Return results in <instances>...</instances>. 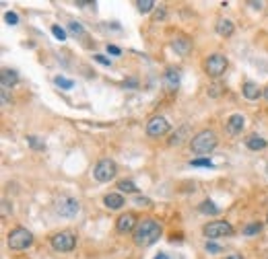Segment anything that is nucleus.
I'll return each instance as SVG.
<instances>
[{
	"instance_id": "nucleus-1",
	"label": "nucleus",
	"mask_w": 268,
	"mask_h": 259,
	"mask_svg": "<svg viewBox=\"0 0 268 259\" xmlns=\"http://www.w3.org/2000/svg\"><path fill=\"white\" fill-rule=\"evenodd\" d=\"M161 233H163V229L155 218H142V220H138L136 229H134L132 239L138 247H150L159 241Z\"/></svg>"
},
{
	"instance_id": "nucleus-2",
	"label": "nucleus",
	"mask_w": 268,
	"mask_h": 259,
	"mask_svg": "<svg viewBox=\"0 0 268 259\" xmlns=\"http://www.w3.org/2000/svg\"><path fill=\"white\" fill-rule=\"evenodd\" d=\"M190 148L196 154H208L216 148V134L212 130H202L198 132L192 140H190Z\"/></svg>"
},
{
	"instance_id": "nucleus-3",
	"label": "nucleus",
	"mask_w": 268,
	"mask_h": 259,
	"mask_svg": "<svg viewBox=\"0 0 268 259\" xmlns=\"http://www.w3.org/2000/svg\"><path fill=\"white\" fill-rule=\"evenodd\" d=\"M31 245H33V235L27 229L16 227V229H12L8 233V247L12 251H23V249H27Z\"/></svg>"
},
{
	"instance_id": "nucleus-4",
	"label": "nucleus",
	"mask_w": 268,
	"mask_h": 259,
	"mask_svg": "<svg viewBox=\"0 0 268 259\" xmlns=\"http://www.w3.org/2000/svg\"><path fill=\"white\" fill-rule=\"evenodd\" d=\"M116 175H118V165H116L112 159H102L93 169V177L97 181H102V183L112 181Z\"/></svg>"
},
{
	"instance_id": "nucleus-5",
	"label": "nucleus",
	"mask_w": 268,
	"mask_h": 259,
	"mask_svg": "<svg viewBox=\"0 0 268 259\" xmlns=\"http://www.w3.org/2000/svg\"><path fill=\"white\" fill-rule=\"evenodd\" d=\"M204 237H208L210 241L212 239H221V237H231L233 235V227L225 220H214V222H208L206 227L202 229Z\"/></svg>"
},
{
	"instance_id": "nucleus-6",
	"label": "nucleus",
	"mask_w": 268,
	"mask_h": 259,
	"mask_svg": "<svg viewBox=\"0 0 268 259\" xmlns=\"http://www.w3.org/2000/svg\"><path fill=\"white\" fill-rule=\"evenodd\" d=\"M227 66H229V62H227V58H225L223 54H212V56L204 62V70H206L208 76L219 78L221 74H225Z\"/></svg>"
},
{
	"instance_id": "nucleus-7",
	"label": "nucleus",
	"mask_w": 268,
	"mask_h": 259,
	"mask_svg": "<svg viewBox=\"0 0 268 259\" xmlns=\"http://www.w3.org/2000/svg\"><path fill=\"white\" fill-rule=\"evenodd\" d=\"M74 245H76V237H74L70 231H62V233H58V235L52 237V247H54L56 251H60V253L72 251Z\"/></svg>"
},
{
	"instance_id": "nucleus-8",
	"label": "nucleus",
	"mask_w": 268,
	"mask_h": 259,
	"mask_svg": "<svg viewBox=\"0 0 268 259\" xmlns=\"http://www.w3.org/2000/svg\"><path fill=\"white\" fill-rule=\"evenodd\" d=\"M167 132H170V122H167L165 117L157 115V117H150V119H148L146 134H148L150 138H161V136H165Z\"/></svg>"
},
{
	"instance_id": "nucleus-9",
	"label": "nucleus",
	"mask_w": 268,
	"mask_h": 259,
	"mask_svg": "<svg viewBox=\"0 0 268 259\" xmlns=\"http://www.w3.org/2000/svg\"><path fill=\"white\" fill-rule=\"evenodd\" d=\"M78 210H80V206H78V202L74 198H60L58 204H56V212L60 216H66V218L76 216Z\"/></svg>"
},
{
	"instance_id": "nucleus-10",
	"label": "nucleus",
	"mask_w": 268,
	"mask_h": 259,
	"mask_svg": "<svg viewBox=\"0 0 268 259\" xmlns=\"http://www.w3.org/2000/svg\"><path fill=\"white\" fill-rule=\"evenodd\" d=\"M136 224H138L136 216H134L132 212H126V214H122V216L118 218V222H116V229H118V233H130V231L134 233Z\"/></svg>"
},
{
	"instance_id": "nucleus-11",
	"label": "nucleus",
	"mask_w": 268,
	"mask_h": 259,
	"mask_svg": "<svg viewBox=\"0 0 268 259\" xmlns=\"http://www.w3.org/2000/svg\"><path fill=\"white\" fill-rule=\"evenodd\" d=\"M244 126H246V119H244V115H242V113H233V115L227 119V122H225V128H227V132H229L231 136L242 134Z\"/></svg>"
},
{
	"instance_id": "nucleus-12",
	"label": "nucleus",
	"mask_w": 268,
	"mask_h": 259,
	"mask_svg": "<svg viewBox=\"0 0 268 259\" xmlns=\"http://www.w3.org/2000/svg\"><path fill=\"white\" fill-rule=\"evenodd\" d=\"M172 47L176 49V54H180V56H188V54H190V49H192V39H188L186 35H178V37H174Z\"/></svg>"
},
{
	"instance_id": "nucleus-13",
	"label": "nucleus",
	"mask_w": 268,
	"mask_h": 259,
	"mask_svg": "<svg viewBox=\"0 0 268 259\" xmlns=\"http://www.w3.org/2000/svg\"><path fill=\"white\" fill-rule=\"evenodd\" d=\"M16 82H19V74H16V70H12V68H4V70L0 72V84H2V89H10Z\"/></svg>"
},
{
	"instance_id": "nucleus-14",
	"label": "nucleus",
	"mask_w": 268,
	"mask_h": 259,
	"mask_svg": "<svg viewBox=\"0 0 268 259\" xmlns=\"http://www.w3.org/2000/svg\"><path fill=\"white\" fill-rule=\"evenodd\" d=\"M242 93H244V97H246L248 101H258V99L262 97V91H260V86H258L256 82H246V84L242 86Z\"/></svg>"
},
{
	"instance_id": "nucleus-15",
	"label": "nucleus",
	"mask_w": 268,
	"mask_h": 259,
	"mask_svg": "<svg viewBox=\"0 0 268 259\" xmlns=\"http://www.w3.org/2000/svg\"><path fill=\"white\" fill-rule=\"evenodd\" d=\"M165 84H167V89H170V91H178V86H180V70H178V68H167Z\"/></svg>"
},
{
	"instance_id": "nucleus-16",
	"label": "nucleus",
	"mask_w": 268,
	"mask_h": 259,
	"mask_svg": "<svg viewBox=\"0 0 268 259\" xmlns=\"http://www.w3.org/2000/svg\"><path fill=\"white\" fill-rule=\"evenodd\" d=\"M104 204L108 206L110 210H120L126 202H124V198H122L120 194H108V196L104 198Z\"/></svg>"
},
{
	"instance_id": "nucleus-17",
	"label": "nucleus",
	"mask_w": 268,
	"mask_h": 259,
	"mask_svg": "<svg viewBox=\"0 0 268 259\" xmlns=\"http://www.w3.org/2000/svg\"><path fill=\"white\" fill-rule=\"evenodd\" d=\"M246 146L250 150H264L266 148V140H264V138H260L258 134H250L246 138Z\"/></svg>"
},
{
	"instance_id": "nucleus-18",
	"label": "nucleus",
	"mask_w": 268,
	"mask_h": 259,
	"mask_svg": "<svg viewBox=\"0 0 268 259\" xmlns=\"http://www.w3.org/2000/svg\"><path fill=\"white\" fill-rule=\"evenodd\" d=\"M233 31H236V27H233V23L229 19H221L219 23H216V33H219L221 37H231Z\"/></svg>"
},
{
	"instance_id": "nucleus-19",
	"label": "nucleus",
	"mask_w": 268,
	"mask_h": 259,
	"mask_svg": "<svg viewBox=\"0 0 268 259\" xmlns=\"http://www.w3.org/2000/svg\"><path fill=\"white\" fill-rule=\"evenodd\" d=\"M198 210L202 212V214H206V216H216V214L221 212V208H219V206H214L212 200H204L202 204L198 206Z\"/></svg>"
},
{
	"instance_id": "nucleus-20",
	"label": "nucleus",
	"mask_w": 268,
	"mask_h": 259,
	"mask_svg": "<svg viewBox=\"0 0 268 259\" xmlns=\"http://www.w3.org/2000/svg\"><path fill=\"white\" fill-rule=\"evenodd\" d=\"M118 189L124 192V194H138V187L134 185V181H128V179H122L118 183Z\"/></svg>"
},
{
	"instance_id": "nucleus-21",
	"label": "nucleus",
	"mask_w": 268,
	"mask_h": 259,
	"mask_svg": "<svg viewBox=\"0 0 268 259\" xmlns=\"http://www.w3.org/2000/svg\"><path fill=\"white\" fill-rule=\"evenodd\" d=\"M153 6H157L153 0H136V8L142 12V14H146V12H150L153 10Z\"/></svg>"
},
{
	"instance_id": "nucleus-22",
	"label": "nucleus",
	"mask_w": 268,
	"mask_h": 259,
	"mask_svg": "<svg viewBox=\"0 0 268 259\" xmlns=\"http://www.w3.org/2000/svg\"><path fill=\"white\" fill-rule=\"evenodd\" d=\"M262 231V224L260 222H252V224H248V227H244V235L246 237H254Z\"/></svg>"
},
{
	"instance_id": "nucleus-23",
	"label": "nucleus",
	"mask_w": 268,
	"mask_h": 259,
	"mask_svg": "<svg viewBox=\"0 0 268 259\" xmlns=\"http://www.w3.org/2000/svg\"><path fill=\"white\" fill-rule=\"evenodd\" d=\"M60 89H64V91H70L72 86H74V82L70 80V78H66V76H56V80H54Z\"/></svg>"
},
{
	"instance_id": "nucleus-24",
	"label": "nucleus",
	"mask_w": 268,
	"mask_h": 259,
	"mask_svg": "<svg viewBox=\"0 0 268 259\" xmlns=\"http://www.w3.org/2000/svg\"><path fill=\"white\" fill-rule=\"evenodd\" d=\"M27 142H29V146H31L33 150H44V148H46V144L38 140V136H27Z\"/></svg>"
},
{
	"instance_id": "nucleus-25",
	"label": "nucleus",
	"mask_w": 268,
	"mask_h": 259,
	"mask_svg": "<svg viewBox=\"0 0 268 259\" xmlns=\"http://www.w3.org/2000/svg\"><path fill=\"white\" fill-rule=\"evenodd\" d=\"M190 165H192V167H204V169H212V167H214V165L210 163V159H192Z\"/></svg>"
},
{
	"instance_id": "nucleus-26",
	"label": "nucleus",
	"mask_w": 268,
	"mask_h": 259,
	"mask_svg": "<svg viewBox=\"0 0 268 259\" xmlns=\"http://www.w3.org/2000/svg\"><path fill=\"white\" fill-rule=\"evenodd\" d=\"M188 132V128H182L178 134H174V138H172V140H170V144L172 146H180L182 142H184V138H182V134H186Z\"/></svg>"
},
{
	"instance_id": "nucleus-27",
	"label": "nucleus",
	"mask_w": 268,
	"mask_h": 259,
	"mask_svg": "<svg viewBox=\"0 0 268 259\" xmlns=\"http://www.w3.org/2000/svg\"><path fill=\"white\" fill-rule=\"evenodd\" d=\"M52 33H54V37H56L58 41H66V31H64L60 25H54V27H52Z\"/></svg>"
},
{
	"instance_id": "nucleus-28",
	"label": "nucleus",
	"mask_w": 268,
	"mask_h": 259,
	"mask_svg": "<svg viewBox=\"0 0 268 259\" xmlns=\"http://www.w3.org/2000/svg\"><path fill=\"white\" fill-rule=\"evenodd\" d=\"M4 21H6L8 25H16V23H19V14L12 12V10H8V12H4Z\"/></svg>"
},
{
	"instance_id": "nucleus-29",
	"label": "nucleus",
	"mask_w": 268,
	"mask_h": 259,
	"mask_svg": "<svg viewBox=\"0 0 268 259\" xmlns=\"http://www.w3.org/2000/svg\"><path fill=\"white\" fill-rule=\"evenodd\" d=\"M68 31L74 33V35H85V29H82L78 23H70V25H68Z\"/></svg>"
},
{
	"instance_id": "nucleus-30",
	"label": "nucleus",
	"mask_w": 268,
	"mask_h": 259,
	"mask_svg": "<svg viewBox=\"0 0 268 259\" xmlns=\"http://www.w3.org/2000/svg\"><path fill=\"white\" fill-rule=\"evenodd\" d=\"M93 58H95L99 64H104V66H112V60H110V58H106L104 54H95Z\"/></svg>"
},
{
	"instance_id": "nucleus-31",
	"label": "nucleus",
	"mask_w": 268,
	"mask_h": 259,
	"mask_svg": "<svg viewBox=\"0 0 268 259\" xmlns=\"http://www.w3.org/2000/svg\"><path fill=\"white\" fill-rule=\"evenodd\" d=\"M206 251L208 253H221V247L214 245V243H208V241H206Z\"/></svg>"
},
{
	"instance_id": "nucleus-32",
	"label": "nucleus",
	"mask_w": 268,
	"mask_h": 259,
	"mask_svg": "<svg viewBox=\"0 0 268 259\" xmlns=\"http://www.w3.org/2000/svg\"><path fill=\"white\" fill-rule=\"evenodd\" d=\"M108 51H110V54H114V56H120L122 54V49L118 45H108Z\"/></svg>"
},
{
	"instance_id": "nucleus-33",
	"label": "nucleus",
	"mask_w": 268,
	"mask_h": 259,
	"mask_svg": "<svg viewBox=\"0 0 268 259\" xmlns=\"http://www.w3.org/2000/svg\"><path fill=\"white\" fill-rule=\"evenodd\" d=\"M76 6L85 8V6H95V2H87V0H76Z\"/></svg>"
},
{
	"instance_id": "nucleus-34",
	"label": "nucleus",
	"mask_w": 268,
	"mask_h": 259,
	"mask_svg": "<svg viewBox=\"0 0 268 259\" xmlns=\"http://www.w3.org/2000/svg\"><path fill=\"white\" fill-rule=\"evenodd\" d=\"M0 91H2V105L6 107V105H8V103H10V101H8V93H6L8 89H0Z\"/></svg>"
},
{
	"instance_id": "nucleus-35",
	"label": "nucleus",
	"mask_w": 268,
	"mask_h": 259,
	"mask_svg": "<svg viewBox=\"0 0 268 259\" xmlns=\"http://www.w3.org/2000/svg\"><path fill=\"white\" fill-rule=\"evenodd\" d=\"M159 19H165V8H159L155 12V21H159Z\"/></svg>"
},
{
	"instance_id": "nucleus-36",
	"label": "nucleus",
	"mask_w": 268,
	"mask_h": 259,
	"mask_svg": "<svg viewBox=\"0 0 268 259\" xmlns=\"http://www.w3.org/2000/svg\"><path fill=\"white\" fill-rule=\"evenodd\" d=\"M2 216H4V218L8 216V202H6V200H2Z\"/></svg>"
},
{
	"instance_id": "nucleus-37",
	"label": "nucleus",
	"mask_w": 268,
	"mask_h": 259,
	"mask_svg": "<svg viewBox=\"0 0 268 259\" xmlns=\"http://www.w3.org/2000/svg\"><path fill=\"white\" fill-rule=\"evenodd\" d=\"M248 4H250V6H252V8H258V10H260V8L264 6V2H254V0H250V2H248Z\"/></svg>"
},
{
	"instance_id": "nucleus-38",
	"label": "nucleus",
	"mask_w": 268,
	"mask_h": 259,
	"mask_svg": "<svg viewBox=\"0 0 268 259\" xmlns=\"http://www.w3.org/2000/svg\"><path fill=\"white\" fill-rule=\"evenodd\" d=\"M136 204H138V206H150V200H146V198H138Z\"/></svg>"
},
{
	"instance_id": "nucleus-39",
	"label": "nucleus",
	"mask_w": 268,
	"mask_h": 259,
	"mask_svg": "<svg viewBox=\"0 0 268 259\" xmlns=\"http://www.w3.org/2000/svg\"><path fill=\"white\" fill-rule=\"evenodd\" d=\"M225 259H244V257L238 255V253H233V255H229V257H225Z\"/></svg>"
},
{
	"instance_id": "nucleus-40",
	"label": "nucleus",
	"mask_w": 268,
	"mask_h": 259,
	"mask_svg": "<svg viewBox=\"0 0 268 259\" xmlns=\"http://www.w3.org/2000/svg\"><path fill=\"white\" fill-rule=\"evenodd\" d=\"M155 259H170V257H167V255H165V253H159V255H157V257H155Z\"/></svg>"
},
{
	"instance_id": "nucleus-41",
	"label": "nucleus",
	"mask_w": 268,
	"mask_h": 259,
	"mask_svg": "<svg viewBox=\"0 0 268 259\" xmlns=\"http://www.w3.org/2000/svg\"><path fill=\"white\" fill-rule=\"evenodd\" d=\"M264 97H266V101H268V86H266V89H264Z\"/></svg>"
},
{
	"instance_id": "nucleus-42",
	"label": "nucleus",
	"mask_w": 268,
	"mask_h": 259,
	"mask_svg": "<svg viewBox=\"0 0 268 259\" xmlns=\"http://www.w3.org/2000/svg\"><path fill=\"white\" fill-rule=\"evenodd\" d=\"M266 171H268V165H266Z\"/></svg>"
},
{
	"instance_id": "nucleus-43",
	"label": "nucleus",
	"mask_w": 268,
	"mask_h": 259,
	"mask_svg": "<svg viewBox=\"0 0 268 259\" xmlns=\"http://www.w3.org/2000/svg\"><path fill=\"white\" fill-rule=\"evenodd\" d=\"M266 220H268V216H266Z\"/></svg>"
}]
</instances>
